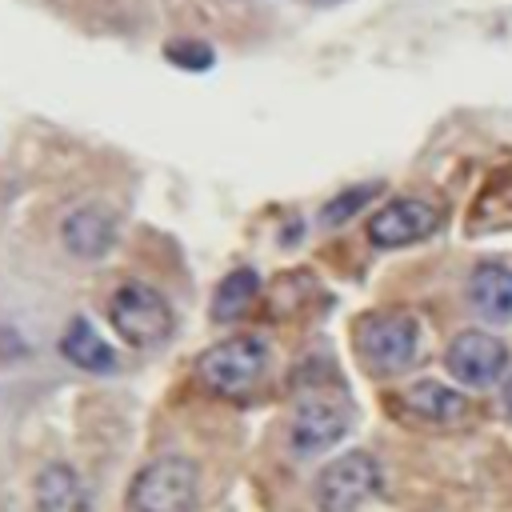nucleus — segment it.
I'll return each instance as SVG.
<instances>
[{"label":"nucleus","mask_w":512,"mask_h":512,"mask_svg":"<svg viewBox=\"0 0 512 512\" xmlns=\"http://www.w3.org/2000/svg\"><path fill=\"white\" fill-rule=\"evenodd\" d=\"M196 504H200V468L176 452L148 460L124 492V512H196Z\"/></svg>","instance_id":"obj_1"},{"label":"nucleus","mask_w":512,"mask_h":512,"mask_svg":"<svg viewBox=\"0 0 512 512\" xmlns=\"http://www.w3.org/2000/svg\"><path fill=\"white\" fill-rule=\"evenodd\" d=\"M356 348L368 372L400 376L420 356V328L408 312H372L356 328Z\"/></svg>","instance_id":"obj_2"},{"label":"nucleus","mask_w":512,"mask_h":512,"mask_svg":"<svg viewBox=\"0 0 512 512\" xmlns=\"http://www.w3.org/2000/svg\"><path fill=\"white\" fill-rule=\"evenodd\" d=\"M380 480H384L380 460L364 448H352L320 468L312 496H316L320 512H356L380 492Z\"/></svg>","instance_id":"obj_3"},{"label":"nucleus","mask_w":512,"mask_h":512,"mask_svg":"<svg viewBox=\"0 0 512 512\" xmlns=\"http://www.w3.org/2000/svg\"><path fill=\"white\" fill-rule=\"evenodd\" d=\"M264 364H268L264 336L240 332V336H228V340L212 344L200 356L196 372H200V380H204L208 392H216V396H240V392H248L260 380Z\"/></svg>","instance_id":"obj_4"},{"label":"nucleus","mask_w":512,"mask_h":512,"mask_svg":"<svg viewBox=\"0 0 512 512\" xmlns=\"http://www.w3.org/2000/svg\"><path fill=\"white\" fill-rule=\"evenodd\" d=\"M108 320L116 336L132 348H156L172 332V308L148 284H120L108 300Z\"/></svg>","instance_id":"obj_5"},{"label":"nucleus","mask_w":512,"mask_h":512,"mask_svg":"<svg viewBox=\"0 0 512 512\" xmlns=\"http://www.w3.org/2000/svg\"><path fill=\"white\" fill-rule=\"evenodd\" d=\"M440 220H444V212L432 200L400 196V200H388L384 208H376L368 216V240L376 248H404V244L432 236L440 228Z\"/></svg>","instance_id":"obj_6"},{"label":"nucleus","mask_w":512,"mask_h":512,"mask_svg":"<svg viewBox=\"0 0 512 512\" xmlns=\"http://www.w3.org/2000/svg\"><path fill=\"white\" fill-rule=\"evenodd\" d=\"M444 364H448L452 380H460V384H468V388H492V384L508 372V344L496 340L492 332L468 328V332H460V336L448 344Z\"/></svg>","instance_id":"obj_7"},{"label":"nucleus","mask_w":512,"mask_h":512,"mask_svg":"<svg viewBox=\"0 0 512 512\" xmlns=\"http://www.w3.org/2000/svg\"><path fill=\"white\" fill-rule=\"evenodd\" d=\"M396 412L412 424H424V428H456L468 420L472 404L464 392H456L452 384L444 380H412L408 388L396 392Z\"/></svg>","instance_id":"obj_8"},{"label":"nucleus","mask_w":512,"mask_h":512,"mask_svg":"<svg viewBox=\"0 0 512 512\" xmlns=\"http://www.w3.org/2000/svg\"><path fill=\"white\" fill-rule=\"evenodd\" d=\"M348 424H352V420H348L344 408H336V404H328V400H308V404H300V412L292 416V432H288L292 452H296V456L328 452L332 444L344 440Z\"/></svg>","instance_id":"obj_9"},{"label":"nucleus","mask_w":512,"mask_h":512,"mask_svg":"<svg viewBox=\"0 0 512 512\" xmlns=\"http://www.w3.org/2000/svg\"><path fill=\"white\" fill-rule=\"evenodd\" d=\"M468 300H472V308L484 320L508 324L512 320V264H504V260H480L468 272Z\"/></svg>","instance_id":"obj_10"},{"label":"nucleus","mask_w":512,"mask_h":512,"mask_svg":"<svg viewBox=\"0 0 512 512\" xmlns=\"http://www.w3.org/2000/svg\"><path fill=\"white\" fill-rule=\"evenodd\" d=\"M60 240L72 256H84V260H96L108 252L112 244V220L100 212V208H76L64 216L60 224Z\"/></svg>","instance_id":"obj_11"},{"label":"nucleus","mask_w":512,"mask_h":512,"mask_svg":"<svg viewBox=\"0 0 512 512\" xmlns=\"http://www.w3.org/2000/svg\"><path fill=\"white\" fill-rule=\"evenodd\" d=\"M36 508L40 512H84L88 492L72 464H48L36 476Z\"/></svg>","instance_id":"obj_12"},{"label":"nucleus","mask_w":512,"mask_h":512,"mask_svg":"<svg viewBox=\"0 0 512 512\" xmlns=\"http://www.w3.org/2000/svg\"><path fill=\"white\" fill-rule=\"evenodd\" d=\"M60 352H64L68 364H76V368H84V372H112V368H116V356H112L108 340H104V336L92 328V320H84V316H76V320L64 328Z\"/></svg>","instance_id":"obj_13"},{"label":"nucleus","mask_w":512,"mask_h":512,"mask_svg":"<svg viewBox=\"0 0 512 512\" xmlns=\"http://www.w3.org/2000/svg\"><path fill=\"white\" fill-rule=\"evenodd\" d=\"M256 292H260V276H256L252 268L228 272V276L216 284V292H212V320H220V324L240 320V316L252 308Z\"/></svg>","instance_id":"obj_14"},{"label":"nucleus","mask_w":512,"mask_h":512,"mask_svg":"<svg viewBox=\"0 0 512 512\" xmlns=\"http://www.w3.org/2000/svg\"><path fill=\"white\" fill-rule=\"evenodd\" d=\"M376 196V188L372 184H360V188H348V192H340L336 200H328L324 208H320V224L324 228H336V224H344L348 216H356L368 200Z\"/></svg>","instance_id":"obj_15"},{"label":"nucleus","mask_w":512,"mask_h":512,"mask_svg":"<svg viewBox=\"0 0 512 512\" xmlns=\"http://www.w3.org/2000/svg\"><path fill=\"white\" fill-rule=\"evenodd\" d=\"M164 56L184 72H208L216 60V52L200 40H172V44H164Z\"/></svg>","instance_id":"obj_16"},{"label":"nucleus","mask_w":512,"mask_h":512,"mask_svg":"<svg viewBox=\"0 0 512 512\" xmlns=\"http://www.w3.org/2000/svg\"><path fill=\"white\" fill-rule=\"evenodd\" d=\"M504 408H508V412H512V376H508V380H504Z\"/></svg>","instance_id":"obj_17"},{"label":"nucleus","mask_w":512,"mask_h":512,"mask_svg":"<svg viewBox=\"0 0 512 512\" xmlns=\"http://www.w3.org/2000/svg\"><path fill=\"white\" fill-rule=\"evenodd\" d=\"M316 4H328V0H316Z\"/></svg>","instance_id":"obj_18"}]
</instances>
